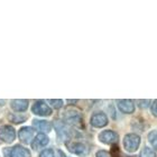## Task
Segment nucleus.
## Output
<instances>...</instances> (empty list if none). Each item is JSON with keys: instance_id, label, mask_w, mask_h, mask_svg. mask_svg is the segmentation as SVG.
<instances>
[{"instance_id": "nucleus-7", "label": "nucleus", "mask_w": 157, "mask_h": 157, "mask_svg": "<svg viewBox=\"0 0 157 157\" xmlns=\"http://www.w3.org/2000/svg\"><path fill=\"white\" fill-rule=\"evenodd\" d=\"M99 140L103 143V144L110 145V144H116L118 141V135L117 132L112 130H105L100 132L99 135Z\"/></svg>"}, {"instance_id": "nucleus-4", "label": "nucleus", "mask_w": 157, "mask_h": 157, "mask_svg": "<svg viewBox=\"0 0 157 157\" xmlns=\"http://www.w3.org/2000/svg\"><path fill=\"white\" fill-rule=\"evenodd\" d=\"M6 157H30V153L27 148L23 146H13V148H6L3 149Z\"/></svg>"}, {"instance_id": "nucleus-8", "label": "nucleus", "mask_w": 157, "mask_h": 157, "mask_svg": "<svg viewBox=\"0 0 157 157\" xmlns=\"http://www.w3.org/2000/svg\"><path fill=\"white\" fill-rule=\"evenodd\" d=\"M91 124L97 128L105 127L108 124V118L103 112H97L91 117Z\"/></svg>"}, {"instance_id": "nucleus-23", "label": "nucleus", "mask_w": 157, "mask_h": 157, "mask_svg": "<svg viewBox=\"0 0 157 157\" xmlns=\"http://www.w3.org/2000/svg\"><path fill=\"white\" fill-rule=\"evenodd\" d=\"M57 157H67V156H66L61 149H59V151H57Z\"/></svg>"}, {"instance_id": "nucleus-11", "label": "nucleus", "mask_w": 157, "mask_h": 157, "mask_svg": "<svg viewBox=\"0 0 157 157\" xmlns=\"http://www.w3.org/2000/svg\"><path fill=\"white\" fill-rule=\"evenodd\" d=\"M55 128L59 138H69L71 136V130L69 129L67 124L62 121H55Z\"/></svg>"}, {"instance_id": "nucleus-16", "label": "nucleus", "mask_w": 157, "mask_h": 157, "mask_svg": "<svg viewBox=\"0 0 157 157\" xmlns=\"http://www.w3.org/2000/svg\"><path fill=\"white\" fill-rule=\"evenodd\" d=\"M148 140L151 144V146L157 148V130H153L151 134L148 135Z\"/></svg>"}, {"instance_id": "nucleus-14", "label": "nucleus", "mask_w": 157, "mask_h": 157, "mask_svg": "<svg viewBox=\"0 0 157 157\" xmlns=\"http://www.w3.org/2000/svg\"><path fill=\"white\" fill-rule=\"evenodd\" d=\"M33 124L37 130L42 131V132H49L51 129H52V124L46 120H37V119H35V120H33Z\"/></svg>"}, {"instance_id": "nucleus-3", "label": "nucleus", "mask_w": 157, "mask_h": 157, "mask_svg": "<svg viewBox=\"0 0 157 157\" xmlns=\"http://www.w3.org/2000/svg\"><path fill=\"white\" fill-rule=\"evenodd\" d=\"M66 147L71 153L76 154L78 156H86L89 154V147L88 145L81 141H67Z\"/></svg>"}, {"instance_id": "nucleus-22", "label": "nucleus", "mask_w": 157, "mask_h": 157, "mask_svg": "<svg viewBox=\"0 0 157 157\" xmlns=\"http://www.w3.org/2000/svg\"><path fill=\"white\" fill-rule=\"evenodd\" d=\"M97 157H110V155H109L108 151H99L98 153H97Z\"/></svg>"}, {"instance_id": "nucleus-15", "label": "nucleus", "mask_w": 157, "mask_h": 157, "mask_svg": "<svg viewBox=\"0 0 157 157\" xmlns=\"http://www.w3.org/2000/svg\"><path fill=\"white\" fill-rule=\"evenodd\" d=\"M139 157H156V154H155V151L153 149L148 147H145L143 151H140V155Z\"/></svg>"}, {"instance_id": "nucleus-12", "label": "nucleus", "mask_w": 157, "mask_h": 157, "mask_svg": "<svg viewBox=\"0 0 157 157\" xmlns=\"http://www.w3.org/2000/svg\"><path fill=\"white\" fill-rule=\"evenodd\" d=\"M118 108L124 113H132L135 110L134 101H131V100H118Z\"/></svg>"}, {"instance_id": "nucleus-18", "label": "nucleus", "mask_w": 157, "mask_h": 157, "mask_svg": "<svg viewBox=\"0 0 157 157\" xmlns=\"http://www.w3.org/2000/svg\"><path fill=\"white\" fill-rule=\"evenodd\" d=\"M10 120L13 121L15 124H20V122H23V121L26 120V117H21V116H18V115H13L10 117Z\"/></svg>"}, {"instance_id": "nucleus-2", "label": "nucleus", "mask_w": 157, "mask_h": 157, "mask_svg": "<svg viewBox=\"0 0 157 157\" xmlns=\"http://www.w3.org/2000/svg\"><path fill=\"white\" fill-rule=\"evenodd\" d=\"M64 120L65 124H72L75 127H82V116L81 112L75 109H69L64 112Z\"/></svg>"}, {"instance_id": "nucleus-21", "label": "nucleus", "mask_w": 157, "mask_h": 157, "mask_svg": "<svg viewBox=\"0 0 157 157\" xmlns=\"http://www.w3.org/2000/svg\"><path fill=\"white\" fill-rule=\"evenodd\" d=\"M151 112H153V115L157 117V100L153 101V105H151Z\"/></svg>"}, {"instance_id": "nucleus-20", "label": "nucleus", "mask_w": 157, "mask_h": 157, "mask_svg": "<svg viewBox=\"0 0 157 157\" xmlns=\"http://www.w3.org/2000/svg\"><path fill=\"white\" fill-rule=\"evenodd\" d=\"M149 103H151L149 100H138V105H139L140 108H146Z\"/></svg>"}, {"instance_id": "nucleus-5", "label": "nucleus", "mask_w": 157, "mask_h": 157, "mask_svg": "<svg viewBox=\"0 0 157 157\" xmlns=\"http://www.w3.org/2000/svg\"><path fill=\"white\" fill-rule=\"evenodd\" d=\"M32 111L34 115L37 116H51L52 115V109L49 108L48 105H46L44 101H36L32 107Z\"/></svg>"}, {"instance_id": "nucleus-1", "label": "nucleus", "mask_w": 157, "mask_h": 157, "mask_svg": "<svg viewBox=\"0 0 157 157\" xmlns=\"http://www.w3.org/2000/svg\"><path fill=\"white\" fill-rule=\"evenodd\" d=\"M140 137L136 134H128L124 138V147L129 153H134L140 145Z\"/></svg>"}, {"instance_id": "nucleus-6", "label": "nucleus", "mask_w": 157, "mask_h": 157, "mask_svg": "<svg viewBox=\"0 0 157 157\" xmlns=\"http://www.w3.org/2000/svg\"><path fill=\"white\" fill-rule=\"evenodd\" d=\"M16 138V131L11 126H2L0 127V139L5 143H11Z\"/></svg>"}, {"instance_id": "nucleus-24", "label": "nucleus", "mask_w": 157, "mask_h": 157, "mask_svg": "<svg viewBox=\"0 0 157 157\" xmlns=\"http://www.w3.org/2000/svg\"><path fill=\"white\" fill-rule=\"evenodd\" d=\"M5 102H6L5 100H0V107H2V105H5Z\"/></svg>"}, {"instance_id": "nucleus-10", "label": "nucleus", "mask_w": 157, "mask_h": 157, "mask_svg": "<svg viewBox=\"0 0 157 157\" xmlns=\"http://www.w3.org/2000/svg\"><path fill=\"white\" fill-rule=\"evenodd\" d=\"M19 140L24 144H29L34 137V129L29 127H24L19 130Z\"/></svg>"}, {"instance_id": "nucleus-17", "label": "nucleus", "mask_w": 157, "mask_h": 157, "mask_svg": "<svg viewBox=\"0 0 157 157\" xmlns=\"http://www.w3.org/2000/svg\"><path fill=\"white\" fill-rule=\"evenodd\" d=\"M48 102L53 105V108H55V109L62 108V105H63V101L61 100V99H56V100H48Z\"/></svg>"}, {"instance_id": "nucleus-19", "label": "nucleus", "mask_w": 157, "mask_h": 157, "mask_svg": "<svg viewBox=\"0 0 157 157\" xmlns=\"http://www.w3.org/2000/svg\"><path fill=\"white\" fill-rule=\"evenodd\" d=\"M39 157H54V151L53 149H45V151H43L39 155Z\"/></svg>"}, {"instance_id": "nucleus-13", "label": "nucleus", "mask_w": 157, "mask_h": 157, "mask_svg": "<svg viewBox=\"0 0 157 157\" xmlns=\"http://www.w3.org/2000/svg\"><path fill=\"white\" fill-rule=\"evenodd\" d=\"M10 107L13 110L18 112L25 111L28 108V101L27 100H23V99H19V100H13L10 102Z\"/></svg>"}, {"instance_id": "nucleus-9", "label": "nucleus", "mask_w": 157, "mask_h": 157, "mask_svg": "<svg viewBox=\"0 0 157 157\" xmlns=\"http://www.w3.org/2000/svg\"><path fill=\"white\" fill-rule=\"evenodd\" d=\"M48 137L45 134H38L36 137L34 138V140L32 141V148L35 151H38L40 148L45 147L46 145L48 144Z\"/></svg>"}]
</instances>
